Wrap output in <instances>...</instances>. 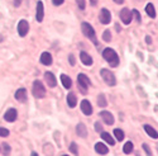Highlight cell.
<instances>
[{
    "mask_svg": "<svg viewBox=\"0 0 158 156\" xmlns=\"http://www.w3.org/2000/svg\"><path fill=\"white\" fill-rule=\"evenodd\" d=\"M80 58H81L82 63L86 65V66H91V65H93V58H91V56L87 55L86 52H84V51L80 54Z\"/></svg>",
    "mask_w": 158,
    "mask_h": 156,
    "instance_id": "cell-17",
    "label": "cell"
},
{
    "mask_svg": "<svg viewBox=\"0 0 158 156\" xmlns=\"http://www.w3.org/2000/svg\"><path fill=\"white\" fill-rule=\"evenodd\" d=\"M76 133L80 137H86L87 136V128L84 123H78L76 126Z\"/></svg>",
    "mask_w": 158,
    "mask_h": 156,
    "instance_id": "cell-15",
    "label": "cell"
},
{
    "mask_svg": "<svg viewBox=\"0 0 158 156\" xmlns=\"http://www.w3.org/2000/svg\"><path fill=\"white\" fill-rule=\"evenodd\" d=\"M6 136H9V129L0 127V137H6Z\"/></svg>",
    "mask_w": 158,
    "mask_h": 156,
    "instance_id": "cell-28",
    "label": "cell"
},
{
    "mask_svg": "<svg viewBox=\"0 0 158 156\" xmlns=\"http://www.w3.org/2000/svg\"><path fill=\"white\" fill-rule=\"evenodd\" d=\"M44 80H46L47 85H48V86H51V88H55V86L57 85L56 76H55L53 74H52V72H46V74H44Z\"/></svg>",
    "mask_w": 158,
    "mask_h": 156,
    "instance_id": "cell-13",
    "label": "cell"
},
{
    "mask_svg": "<svg viewBox=\"0 0 158 156\" xmlns=\"http://www.w3.org/2000/svg\"><path fill=\"white\" fill-rule=\"evenodd\" d=\"M17 115H18V113L14 108H9L4 114V119L6 122H14L17 119Z\"/></svg>",
    "mask_w": 158,
    "mask_h": 156,
    "instance_id": "cell-11",
    "label": "cell"
},
{
    "mask_svg": "<svg viewBox=\"0 0 158 156\" xmlns=\"http://www.w3.org/2000/svg\"><path fill=\"white\" fill-rule=\"evenodd\" d=\"M114 3H116V4H123L124 0H114Z\"/></svg>",
    "mask_w": 158,
    "mask_h": 156,
    "instance_id": "cell-40",
    "label": "cell"
},
{
    "mask_svg": "<svg viewBox=\"0 0 158 156\" xmlns=\"http://www.w3.org/2000/svg\"><path fill=\"white\" fill-rule=\"evenodd\" d=\"M143 149H144V150H146V154H147V155H149V156L152 155V151H151V149H149V147H148V146H147L146 144H144V145H143Z\"/></svg>",
    "mask_w": 158,
    "mask_h": 156,
    "instance_id": "cell-34",
    "label": "cell"
},
{
    "mask_svg": "<svg viewBox=\"0 0 158 156\" xmlns=\"http://www.w3.org/2000/svg\"><path fill=\"white\" fill-rule=\"evenodd\" d=\"M106 104H108V102H106V98H105V95L104 94H100L98 97V106L99 107H106Z\"/></svg>",
    "mask_w": 158,
    "mask_h": 156,
    "instance_id": "cell-24",
    "label": "cell"
},
{
    "mask_svg": "<svg viewBox=\"0 0 158 156\" xmlns=\"http://www.w3.org/2000/svg\"><path fill=\"white\" fill-rule=\"evenodd\" d=\"M76 2H77L78 8H80L81 10H84V9H85V0H76Z\"/></svg>",
    "mask_w": 158,
    "mask_h": 156,
    "instance_id": "cell-31",
    "label": "cell"
},
{
    "mask_svg": "<svg viewBox=\"0 0 158 156\" xmlns=\"http://www.w3.org/2000/svg\"><path fill=\"white\" fill-rule=\"evenodd\" d=\"M70 151H71L73 155H77V154H78V150H77V145L75 144V142H72V144L70 145Z\"/></svg>",
    "mask_w": 158,
    "mask_h": 156,
    "instance_id": "cell-29",
    "label": "cell"
},
{
    "mask_svg": "<svg viewBox=\"0 0 158 156\" xmlns=\"http://www.w3.org/2000/svg\"><path fill=\"white\" fill-rule=\"evenodd\" d=\"M3 149H4V155H9V154H10V146H9V145L4 144V145H3Z\"/></svg>",
    "mask_w": 158,
    "mask_h": 156,
    "instance_id": "cell-32",
    "label": "cell"
},
{
    "mask_svg": "<svg viewBox=\"0 0 158 156\" xmlns=\"http://www.w3.org/2000/svg\"><path fill=\"white\" fill-rule=\"evenodd\" d=\"M101 138L104 140V141H106L108 144L110 145V146H114L115 145V141H114V138L108 133V132H101Z\"/></svg>",
    "mask_w": 158,
    "mask_h": 156,
    "instance_id": "cell-22",
    "label": "cell"
},
{
    "mask_svg": "<svg viewBox=\"0 0 158 156\" xmlns=\"http://www.w3.org/2000/svg\"><path fill=\"white\" fill-rule=\"evenodd\" d=\"M41 62L43 65H46V66L52 65V55L49 54V52H43V54L41 55Z\"/></svg>",
    "mask_w": 158,
    "mask_h": 156,
    "instance_id": "cell-16",
    "label": "cell"
},
{
    "mask_svg": "<svg viewBox=\"0 0 158 156\" xmlns=\"http://www.w3.org/2000/svg\"><path fill=\"white\" fill-rule=\"evenodd\" d=\"M28 31H29V24L27 20L22 19L19 23H18V33L20 37H25L28 34Z\"/></svg>",
    "mask_w": 158,
    "mask_h": 156,
    "instance_id": "cell-6",
    "label": "cell"
},
{
    "mask_svg": "<svg viewBox=\"0 0 158 156\" xmlns=\"http://www.w3.org/2000/svg\"><path fill=\"white\" fill-rule=\"evenodd\" d=\"M77 84H78V88H80V90H81V93L86 94L87 93V88L90 85L89 77L85 74H78V76H77Z\"/></svg>",
    "mask_w": 158,
    "mask_h": 156,
    "instance_id": "cell-5",
    "label": "cell"
},
{
    "mask_svg": "<svg viewBox=\"0 0 158 156\" xmlns=\"http://www.w3.org/2000/svg\"><path fill=\"white\" fill-rule=\"evenodd\" d=\"M133 149H134V146H133V144L131 142H127V144L124 145V147H123V151H124V154H130L131 151H133Z\"/></svg>",
    "mask_w": 158,
    "mask_h": 156,
    "instance_id": "cell-26",
    "label": "cell"
},
{
    "mask_svg": "<svg viewBox=\"0 0 158 156\" xmlns=\"http://www.w3.org/2000/svg\"><path fill=\"white\" fill-rule=\"evenodd\" d=\"M95 151L98 154H100V155H106L109 150H108V147L105 146L104 144H101V142H98V144L95 145Z\"/></svg>",
    "mask_w": 158,
    "mask_h": 156,
    "instance_id": "cell-19",
    "label": "cell"
},
{
    "mask_svg": "<svg viewBox=\"0 0 158 156\" xmlns=\"http://www.w3.org/2000/svg\"><path fill=\"white\" fill-rule=\"evenodd\" d=\"M146 40H147V43H152V38H151L149 36H147V37H146Z\"/></svg>",
    "mask_w": 158,
    "mask_h": 156,
    "instance_id": "cell-39",
    "label": "cell"
},
{
    "mask_svg": "<svg viewBox=\"0 0 158 156\" xmlns=\"http://www.w3.org/2000/svg\"><path fill=\"white\" fill-rule=\"evenodd\" d=\"M32 92H33V95L38 99H41L46 95V88L43 86V84L39 81V80H35L33 83V89H32Z\"/></svg>",
    "mask_w": 158,
    "mask_h": 156,
    "instance_id": "cell-3",
    "label": "cell"
},
{
    "mask_svg": "<svg viewBox=\"0 0 158 156\" xmlns=\"http://www.w3.org/2000/svg\"><path fill=\"white\" fill-rule=\"evenodd\" d=\"M95 129H96L98 132H102V126H101V123L96 122V123H95Z\"/></svg>",
    "mask_w": 158,
    "mask_h": 156,
    "instance_id": "cell-33",
    "label": "cell"
},
{
    "mask_svg": "<svg viewBox=\"0 0 158 156\" xmlns=\"http://www.w3.org/2000/svg\"><path fill=\"white\" fill-rule=\"evenodd\" d=\"M131 13H133V15L135 17V19L138 20V23H140V20H142V17H140V14H139V11L137 10V9H134L133 11H131Z\"/></svg>",
    "mask_w": 158,
    "mask_h": 156,
    "instance_id": "cell-30",
    "label": "cell"
},
{
    "mask_svg": "<svg viewBox=\"0 0 158 156\" xmlns=\"http://www.w3.org/2000/svg\"><path fill=\"white\" fill-rule=\"evenodd\" d=\"M67 104H69V107L70 108H75L77 106V98L73 93H70L67 95Z\"/></svg>",
    "mask_w": 158,
    "mask_h": 156,
    "instance_id": "cell-20",
    "label": "cell"
},
{
    "mask_svg": "<svg viewBox=\"0 0 158 156\" xmlns=\"http://www.w3.org/2000/svg\"><path fill=\"white\" fill-rule=\"evenodd\" d=\"M44 17V8H43V3L42 2H38L37 3V13H35V19L37 22L41 23L43 20Z\"/></svg>",
    "mask_w": 158,
    "mask_h": 156,
    "instance_id": "cell-12",
    "label": "cell"
},
{
    "mask_svg": "<svg viewBox=\"0 0 158 156\" xmlns=\"http://www.w3.org/2000/svg\"><path fill=\"white\" fill-rule=\"evenodd\" d=\"M102 57L109 62L110 66L116 67L119 65V57H118V54L113 50V48H105L102 52Z\"/></svg>",
    "mask_w": 158,
    "mask_h": 156,
    "instance_id": "cell-1",
    "label": "cell"
},
{
    "mask_svg": "<svg viewBox=\"0 0 158 156\" xmlns=\"http://www.w3.org/2000/svg\"><path fill=\"white\" fill-rule=\"evenodd\" d=\"M22 4V0H14V6H19Z\"/></svg>",
    "mask_w": 158,
    "mask_h": 156,
    "instance_id": "cell-37",
    "label": "cell"
},
{
    "mask_svg": "<svg viewBox=\"0 0 158 156\" xmlns=\"http://www.w3.org/2000/svg\"><path fill=\"white\" fill-rule=\"evenodd\" d=\"M81 29H82V33L91 40L95 45H98V41H96V34H95V29L93 28V25L89 24V23H82L81 24Z\"/></svg>",
    "mask_w": 158,
    "mask_h": 156,
    "instance_id": "cell-2",
    "label": "cell"
},
{
    "mask_svg": "<svg viewBox=\"0 0 158 156\" xmlns=\"http://www.w3.org/2000/svg\"><path fill=\"white\" fill-rule=\"evenodd\" d=\"M69 58H70V63H71V65H75V56H73V55H70Z\"/></svg>",
    "mask_w": 158,
    "mask_h": 156,
    "instance_id": "cell-36",
    "label": "cell"
},
{
    "mask_svg": "<svg viewBox=\"0 0 158 156\" xmlns=\"http://www.w3.org/2000/svg\"><path fill=\"white\" fill-rule=\"evenodd\" d=\"M120 19L123 20L124 24H129L131 22V19H133V13H131L128 8L122 9V11H120Z\"/></svg>",
    "mask_w": 158,
    "mask_h": 156,
    "instance_id": "cell-7",
    "label": "cell"
},
{
    "mask_svg": "<svg viewBox=\"0 0 158 156\" xmlns=\"http://www.w3.org/2000/svg\"><path fill=\"white\" fill-rule=\"evenodd\" d=\"M144 129H146V133H147L149 137H152V138H158V132L156 131V129H154L152 126L146 124V126H144Z\"/></svg>",
    "mask_w": 158,
    "mask_h": 156,
    "instance_id": "cell-18",
    "label": "cell"
},
{
    "mask_svg": "<svg viewBox=\"0 0 158 156\" xmlns=\"http://www.w3.org/2000/svg\"><path fill=\"white\" fill-rule=\"evenodd\" d=\"M146 11H147V14L151 17V18H156V9L153 6V4H147L146 5Z\"/></svg>",
    "mask_w": 158,
    "mask_h": 156,
    "instance_id": "cell-23",
    "label": "cell"
},
{
    "mask_svg": "<svg viewBox=\"0 0 158 156\" xmlns=\"http://www.w3.org/2000/svg\"><path fill=\"white\" fill-rule=\"evenodd\" d=\"M61 81H62V85H63L66 89H70V88L72 86V81H71V79H70V76L64 75V74L61 75Z\"/></svg>",
    "mask_w": 158,
    "mask_h": 156,
    "instance_id": "cell-21",
    "label": "cell"
},
{
    "mask_svg": "<svg viewBox=\"0 0 158 156\" xmlns=\"http://www.w3.org/2000/svg\"><path fill=\"white\" fill-rule=\"evenodd\" d=\"M63 2H64V0H52V3H53L56 6H58V5H62V4H63Z\"/></svg>",
    "mask_w": 158,
    "mask_h": 156,
    "instance_id": "cell-35",
    "label": "cell"
},
{
    "mask_svg": "<svg viewBox=\"0 0 158 156\" xmlns=\"http://www.w3.org/2000/svg\"><path fill=\"white\" fill-rule=\"evenodd\" d=\"M80 107H81V110H82V113L85 115H91V114H93V106H91L90 102L87 99H84L81 102V106Z\"/></svg>",
    "mask_w": 158,
    "mask_h": 156,
    "instance_id": "cell-10",
    "label": "cell"
},
{
    "mask_svg": "<svg viewBox=\"0 0 158 156\" xmlns=\"http://www.w3.org/2000/svg\"><path fill=\"white\" fill-rule=\"evenodd\" d=\"M90 4L91 5H96L98 4V0H90Z\"/></svg>",
    "mask_w": 158,
    "mask_h": 156,
    "instance_id": "cell-38",
    "label": "cell"
},
{
    "mask_svg": "<svg viewBox=\"0 0 158 156\" xmlns=\"http://www.w3.org/2000/svg\"><path fill=\"white\" fill-rule=\"evenodd\" d=\"M101 77H102V80L105 81V84L109 85V86H114V85L116 84V79H115L114 74H113L110 70L102 69V70H101Z\"/></svg>",
    "mask_w": 158,
    "mask_h": 156,
    "instance_id": "cell-4",
    "label": "cell"
},
{
    "mask_svg": "<svg viewBox=\"0 0 158 156\" xmlns=\"http://www.w3.org/2000/svg\"><path fill=\"white\" fill-rule=\"evenodd\" d=\"M100 22L102 24H109L111 22V14H110V11L106 9V8H102L100 10Z\"/></svg>",
    "mask_w": 158,
    "mask_h": 156,
    "instance_id": "cell-8",
    "label": "cell"
},
{
    "mask_svg": "<svg viewBox=\"0 0 158 156\" xmlns=\"http://www.w3.org/2000/svg\"><path fill=\"white\" fill-rule=\"evenodd\" d=\"M100 117H101V119L106 123V124H109V126H111V124H114V115L110 113V112H108V110H102V112H100Z\"/></svg>",
    "mask_w": 158,
    "mask_h": 156,
    "instance_id": "cell-9",
    "label": "cell"
},
{
    "mask_svg": "<svg viewBox=\"0 0 158 156\" xmlns=\"http://www.w3.org/2000/svg\"><path fill=\"white\" fill-rule=\"evenodd\" d=\"M15 99L17 100H19V102H22V103H24L25 100H27V90H25L24 88H20V89H18L17 92H15Z\"/></svg>",
    "mask_w": 158,
    "mask_h": 156,
    "instance_id": "cell-14",
    "label": "cell"
},
{
    "mask_svg": "<svg viewBox=\"0 0 158 156\" xmlns=\"http://www.w3.org/2000/svg\"><path fill=\"white\" fill-rule=\"evenodd\" d=\"M114 135H115V138H116L118 141H123V140H124V132L122 131L120 128L114 129Z\"/></svg>",
    "mask_w": 158,
    "mask_h": 156,
    "instance_id": "cell-25",
    "label": "cell"
},
{
    "mask_svg": "<svg viewBox=\"0 0 158 156\" xmlns=\"http://www.w3.org/2000/svg\"><path fill=\"white\" fill-rule=\"evenodd\" d=\"M102 40H104L105 42H110V41H111V33H110L109 31H105L104 34H102Z\"/></svg>",
    "mask_w": 158,
    "mask_h": 156,
    "instance_id": "cell-27",
    "label": "cell"
}]
</instances>
